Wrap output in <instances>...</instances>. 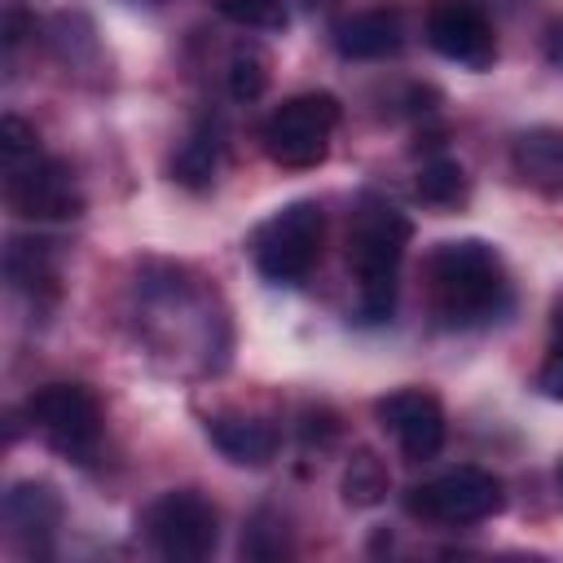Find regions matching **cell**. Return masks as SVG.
<instances>
[{"label":"cell","mask_w":563,"mask_h":563,"mask_svg":"<svg viewBox=\"0 0 563 563\" xmlns=\"http://www.w3.org/2000/svg\"><path fill=\"white\" fill-rule=\"evenodd\" d=\"M501 479L479 471V466H453L418 488H409L405 506L409 515L427 519V523H444V528H471L484 523L501 510Z\"/></svg>","instance_id":"ba28073f"},{"label":"cell","mask_w":563,"mask_h":563,"mask_svg":"<svg viewBox=\"0 0 563 563\" xmlns=\"http://www.w3.org/2000/svg\"><path fill=\"white\" fill-rule=\"evenodd\" d=\"M216 9H220V18H229L246 31H282L290 22L282 0H216Z\"/></svg>","instance_id":"ffe728a7"},{"label":"cell","mask_w":563,"mask_h":563,"mask_svg":"<svg viewBox=\"0 0 563 563\" xmlns=\"http://www.w3.org/2000/svg\"><path fill=\"white\" fill-rule=\"evenodd\" d=\"M339 101L330 92H299L286 97L264 123H260V145L277 167L303 172L325 163L330 154V136L339 128Z\"/></svg>","instance_id":"277c9868"},{"label":"cell","mask_w":563,"mask_h":563,"mask_svg":"<svg viewBox=\"0 0 563 563\" xmlns=\"http://www.w3.org/2000/svg\"><path fill=\"white\" fill-rule=\"evenodd\" d=\"M53 242H26V238H13L9 242V255H4V273L18 290H26L31 299H40L44 290L57 295V273H53Z\"/></svg>","instance_id":"2e32d148"},{"label":"cell","mask_w":563,"mask_h":563,"mask_svg":"<svg viewBox=\"0 0 563 563\" xmlns=\"http://www.w3.org/2000/svg\"><path fill=\"white\" fill-rule=\"evenodd\" d=\"M427 44L466 70H488L497 62V31L475 0H435L427 9Z\"/></svg>","instance_id":"9c48e42d"},{"label":"cell","mask_w":563,"mask_h":563,"mask_svg":"<svg viewBox=\"0 0 563 563\" xmlns=\"http://www.w3.org/2000/svg\"><path fill=\"white\" fill-rule=\"evenodd\" d=\"M229 97L233 101H255L264 88H268V53L260 44H238L233 57H229Z\"/></svg>","instance_id":"d6986e66"},{"label":"cell","mask_w":563,"mask_h":563,"mask_svg":"<svg viewBox=\"0 0 563 563\" xmlns=\"http://www.w3.org/2000/svg\"><path fill=\"white\" fill-rule=\"evenodd\" d=\"M26 418L48 440V449H57L66 462L88 466L101 453L106 413H101L97 396L84 383H48V387H40L26 400Z\"/></svg>","instance_id":"5b68a950"},{"label":"cell","mask_w":563,"mask_h":563,"mask_svg":"<svg viewBox=\"0 0 563 563\" xmlns=\"http://www.w3.org/2000/svg\"><path fill=\"white\" fill-rule=\"evenodd\" d=\"M383 431L400 444V453L409 462H427L444 449V405L422 391V387H400V391H387L378 405H374Z\"/></svg>","instance_id":"30bf717a"},{"label":"cell","mask_w":563,"mask_h":563,"mask_svg":"<svg viewBox=\"0 0 563 563\" xmlns=\"http://www.w3.org/2000/svg\"><path fill=\"white\" fill-rule=\"evenodd\" d=\"M541 53H545V62H550V66H559V70H563V18H554V22L545 26Z\"/></svg>","instance_id":"603a6c76"},{"label":"cell","mask_w":563,"mask_h":563,"mask_svg":"<svg viewBox=\"0 0 563 563\" xmlns=\"http://www.w3.org/2000/svg\"><path fill=\"white\" fill-rule=\"evenodd\" d=\"M321 242H325V211L312 198H295L286 207H277L268 220L255 224L251 233V264L260 268L264 282L273 286H299L312 264L321 260Z\"/></svg>","instance_id":"3957f363"},{"label":"cell","mask_w":563,"mask_h":563,"mask_svg":"<svg viewBox=\"0 0 563 563\" xmlns=\"http://www.w3.org/2000/svg\"><path fill=\"white\" fill-rule=\"evenodd\" d=\"M4 523L26 550H44L62 528V497L44 479H18L4 493Z\"/></svg>","instance_id":"8fae6325"},{"label":"cell","mask_w":563,"mask_h":563,"mask_svg":"<svg viewBox=\"0 0 563 563\" xmlns=\"http://www.w3.org/2000/svg\"><path fill=\"white\" fill-rule=\"evenodd\" d=\"M554 347H563V299L554 303Z\"/></svg>","instance_id":"cb8c5ba5"},{"label":"cell","mask_w":563,"mask_h":563,"mask_svg":"<svg viewBox=\"0 0 563 563\" xmlns=\"http://www.w3.org/2000/svg\"><path fill=\"white\" fill-rule=\"evenodd\" d=\"M427 299L431 312L444 330H475L488 325L506 312L510 303V282L501 255L479 242V238H457V242H435L427 264Z\"/></svg>","instance_id":"6da1fadb"},{"label":"cell","mask_w":563,"mask_h":563,"mask_svg":"<svg viewBox=\"0 0 563 563\" xmlns=\"http://www.w3.org/2000/svg\"><path fill=\"white\" fill-rule=\"evenodd\" d=\"M413 194H418L427 207H440V211L457 207V202L466 198V172H462V163L449 158V154L427 158V163L418 167V176H413Z\"/></svg>","instance_id":"e0dca14e"},{"label":"cell","mask_w":563,"mask_h":563,"mask_svg":"<svg viewBox=\"0 0 563 563\" xmlns=\"http://www.w3.org/2000/svg\"><path fill=\"white\" fill-rule=\"evenodd\" d=\"M383 497H387V466H383V457L369 453V449H356V457L343 471V501L365 510V506H378Z\"/></svg>","instance_id":"ac0fdd59"},{"label":"cell","mask_w":563,"mask_h":563,"mask_svg":"<svg viewBox=\"0 0 563 563\" xmlns=\"http://www.w3.org/2000/svg\"><path fill=\"white\" fill-rule=\"evenodd\" d=\"M220 128L216 123H198L185 141H180V150H176V158H172V180L176 185H185V189H211V180H216V172H220Z\"/></svg>","instance_id":"9a60e30c"},{"label":"cell","mask_w":563,"mask_h":563,"mask_svg":"<svg viewBox=\"0 0 563 563\" xmlns=\"http://www.w3.org/2000/svg\"><path fill=\"white\" fill-rule=\"evenodd\" d=\"M207 435L233 466H268L277 457V427L255 413H216L207 418Z\"/></svg>","instance_id":"4fadbf2b"},{"label":"cell","mask_w":563,"mask_h":563,"mask_svg":"<svg viewBox=\"0 0 563 563\" xmlns=\"http://www.w3.org/2000/svg\"><path fill=\"white\" fill-rule=\"evenodd\" d=\"M510 167L541 194H563V128H528L510 145Z\"/></svg>","instance_id":"5bb4252c"},{"label":"cell","mask_w":563,"mask_h":563,"mask_svg":"<svg viewBox=\"0 0 563 563\" xmlns=\"http://www.w3.org/2000/svg\"><path fill=\"white\" fill-rule=\"evenodd\" d=\"M537 387H541V396L563 400V347H550L545 365L537 369Z\"/></svg>","instance_id":"7402d4cb"},{"label":"cell","mask_w":563,"mask_h":563,"mask_svg":"<svg viewBox=\"0 0 563 563\" xmlns=\"http://www.w3.org/2000/svg\"><path fill=\"white\" fill-rule=\"evenodd\" d=\"M554 479H559V493H563V462H559V471H554Z\"/></svg>","instance_id":"d4e9b609"},{"label":"cell","mask_w":563,"mask_h":563,"mask_svg":"<svg viewBox=\"0 0 563 563\" xmlns=\"http://www.w3.org/2000/svg\"><path fill=\"white\" fill-rule=\"evenodd\" d=\"M4 202L22 220H75L84 211V189L62 158L31 150L4 158Z\"/></svg>","instance_id":"8992f818"},{"label":"cell","mask_w":563,"mask_h":563,"mask_svg":"<svg viewBox=\"0 0 563 563\" xmlns=\"http://www.w3.org/2000/svg\"><path fill=\"white\" fill-rule=\"evenodd\" d=\"M141 528H145V541L176 563H198L220 541V515L194 488H172L158 501H150L141 515Z\"/></svg>","instance_id":"52a82bcc"},{"label":"cell","mask_w":563,"mask_h":563,"mask_svg":"<svg viewBox=\"0 0 563 563\" xmlns=\"http://www.w3.org/2000/svg\"><path fill=\"white\" fill-rule=\"evenodd\" d=\"M286 550H290V541H286V523H282V515L260 510V515L251 519L246 537H242V554H246V559H282Z\"/></svg>","instance_id":"44dd1931"},{"label":"cell","mask_w":563,"mask_h":563,"mask_svg":"<svg viewBox=\"0 0 563 563\" xmlns=\"http://www.w3.org/2000/svg\"><path fill=\"white\" fill-rule=\"evenodd\" d=\"M409 238H413V224L396 202L378 194L356 198L352 220H347V268L356 273L361 321L378 325L396 312V273H400Z\"/></svg>","instance_id":"7a4b0ae2"},{"label":"cell","mask_w":563,"mask_h":563,"mask_svg":"<svg viewBox=\"0 0 563 563\" xmlns=\"http://www.w3.org/2000/svg\"><path fill=\"white\" fill-rule=\"evenodd\" d=\"M405 44V18L396 9H365L343 22H334V48L352 62H378L400 53Z\"/></svg>","instance_id":"7c38bea8"}]
</instances>
